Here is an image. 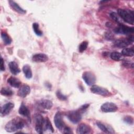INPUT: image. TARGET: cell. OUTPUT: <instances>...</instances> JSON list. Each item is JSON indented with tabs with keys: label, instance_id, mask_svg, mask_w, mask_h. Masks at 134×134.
<instances>
[{
	"label": "cell",
	"instance_id": "1",
	"mask_svg": "<svg viewBox=\"0 0 134 134\" xmlns=\"http://www.w3.org/2000/svg\"><path fill=\"white\" fill-rule=\"evenodd\" d=\"M24 126V120L19 117H16L9 121L6 124L5 129L8 132H14L22 129Z\"/></svg>",
	"mask_w": 134,
	"mask_h": 134
},
{
	"label": "cell",
	"instance_id": "2",
	"mask_svg": "<svg viewBox=\"0 0 134 134\" xmlns=\"http://www.w3.org/2000/svg\"><path fill=\"white\" fill-rule=\"evenodd\" d=\"M117 14L124 21L129 24L133 25L134 14L132 10L120 8L117 10Z\"/></svg>",
	"mask_w": 134,
	"mask_h": 134
},
{
	"label": "cell",
	"instance_id": "3",
	"mask_svg": "<svg viewBox=\"0 0 134 134\" xmlns=\"http://www.w3.org/2000/svg\"><path fill=\"white\" fill-rule=\"evenodd\" d=\"M133 42V36H130L127 38H122L116 40L114 42V46L117 48H126V47L132 43Z\"/></svg>",
	"mask_w": 134,
	"mask_h": 134
},
{
	"label": "cell",
	"instance_id": "4",
	"mask_svg": "<svg viewBox=\"0 0 134 134\" xmlns=\"http://www.w3.org/2000/svg\"><path fill=\"white\" fill-rule=\"evenodd\" d=\"M82 111L80 109L71 110L66 114V116L69 120L73 124H77L82 119Z\"/></svg>",
	"mask_w": 134,
	"mask_h": 134
},
{
	"label": "cell",
	"instance_id": "5",
	"mask_svg": "<svg viewBox=\"0 0 134 134\" xmlns=\"http://www.w3.org/2000/svg\"><path fill=\"white\" fill-rule=\"evenodd\" d=\"M134 28L133 27H129L126 26L122 24H119V25L115 28L114 32L117 34L127 35H130L133 33Z\"/></svg>",
	"mask_w": 134,
	"mask_h": 134
},
{
	"label": "cell",
	"instance_id": "6",
	"mask_svg": "<svg viewBox=\"0 0 134 134\" xmlns=\"http://www.w3.org/2000/svg\"><path fill=\"white\" fill-rule=\"evenodd\" d=\"M35 122V130L38 133L43 132V125L44 123V118L40 114H36L34 117Z\"/></svg>",
	"mask_w": 134,
	"mask_h": 134
},
{
	"label": "cell",
	"instance_id": "7",
	"mask_svg": "<svg viewBox=\"0 0 134 134\" xmlns=\"http://www.w3.org/2000/svg\"><path fill=\"white\" fill-rule=\"evenodd\" d=\"M82 79L88 86L93 85L96 80L95 74L91 71H85L82 74Z\"/></svg>",
	"mask_w": 134,
	"mask_h": 134
},
{
	"label": "cell",
	"instance_id": "8",
	"mask_svg": "<svg viewBox=\"0 0 134 134\" xmlns=\"http://www.w3.org/2000/svg\"><path fill=\"white\" fill-rule=\"evenodd\" d=\"M90 90L92 93L95 94H97V95H99L103 96H109L111 95L110 92L108 90H107L104 87H103L98 85H92Z\"/></svg>",
	"mask_w": 134,
	"mask_h": 134
},
{
	"label": "cell",
	"instance_id": "9",
	"mask_svg": "<svg viewBox=\"0 0 134 134\" xmlns=\"http://www.w3.org/2000/svg\"><path fill=\"white\" fill-rule=\"evenodd\" d=\"M53 120L56 128L60 131H62L64 128L66 126V125H65L63 121L61 113L59 111H58L55 114Z\"/></svg>",
	"mask_w": 134,
	"mask_h": 134
},
{
	"label": "cell",
	"instance_id": "10",
	"mask_svg": "<svg viewBox=\"0 0 134 134\" xmlns=\"http://www.w3.org/2000/svg\"><path fill=\"white\" fill-rule=\"evenodd\" d=\"M117 106L111 102H106L104 103L100 107V109L104 113H113L118 110Z\"/></svg>",
	"mask_w": 134,
	"mask_h": 134
},
{
	"label": "cell",
	"instance_id": "11",
	"mask_svg": "<svg viewBox=\"0 0 134 134\" xmlns=\"http://www.w3.org/2000/svg\"><path fill=\"white\" fill-rule=\"evenodd\" d=\"M14 107V104L13 103L8 102L4 104L1 109V116L2 117L5 116L9 114Z\"/></svg>",
	"mask_w": 134,
	"mask_h": 134
},
{
	"label": "cell",
	"instance_id": "12",
	"mask_svg": "<svg viewBox=\"0 0 134 134\" xmlns=\"http://www.w3.org/2000/svg\"><path fill=\"white\" fill-rule=\"evenodd\" d=\"M30 92V87L27 84H23L19 87L18 91V95L22 98L26 97Z\"/></svg>",
	"mask_w": 134,
	"mask_h": 134
},
{
	"label": "cell",
	"instance_id": "13",
	"mask_svg": "<svg viewBox=\"0 0 134 134\" xmlns=\"http://www.w3.org/2000/svg\"><path fill=\"white\" fill-rule=\"evenodd\" d=\"M91 128L84 123L80 124L77 127L76 133L78 134H86L91 132Z\"/></svg>",
	"mask_w": 134,
	"mask_h": 134
},
{
	"label": "cell",
	"instance_id": "14",
	"mask_svg": "<svg viewBox=\"0 0 134 134\" xmlns=\"http://www.w3.org/2000/svg\"><path fill=\"white\" fill-rule=\"evenodd\" d=\"M37 105L43 109H50L53 106L52 102L49 99H41L38 101Z\"/></svg>",
	"mask_w": 134,
	"mask_h": 134
},
{
	"label": "cell",
	"instance_id": "15",
	"mask_svg": "<svg viewBox=\"0 0 134 134\" xmlns=\"http://www.w3.org/2000/svg\"><path fill=\"white\" fill-rule=\"evenodd\" d=\"M10 7L16 13L20 14H25L26 13V10L21 8L17 3L13 1H8Z\"/></svg>",
	"mask_w": 134,
	"mask_h": 134
},
{
	"label": "cell",
	"instance_id": "16",
	"mask_svg": "<svg viewBox=\"0 0 134 134\" xmlns=\"http://www.w3.org/2000/svg\"><path fill=\"white\" fill-rule=\"evenodd\" d=\"M48 55L44 53H36L32 55V60L35 62H44L48 60Z\"/></svg>",
	"mask_w": 134,
	"mask_h": 134
},
{
	"label": "cell",
	"instance_id": "17",
	"mask_svg": "<svg viewBox=\"0 0 134 134\" xmlns=\"http://www.w3.org/2000/svg\"><path fill=\"white\" fill-rule=\"evenodd\" d=\"M18 113L21 116L30 119V112L28 107L24 104L21 103L18 110Z\"/></svg>",
	"mask_w": 134,
	"mask_h": 134
},
{
	"label": "cell",
	"instance_id": "18",
	"mask_svg": "<svg viewBox=\"0 0 134 134\" xmlns=\"http://www.w3.org/2000/svg\"><path fill=\"white\" fill-rule=\"evenodd\" d=\"M9 69L10 72L14 75H17L19 74L21 70L19 69L18 64L15 61H11L8 64Z\"/></svg>",
	"mask_w": 134,
	"mask_h": 134
},
{
	"label": "cell",
	"instance_id": "19",
	"mask_svg": "<svg viewBox=\"0 0 134 134\" xmlns=\"http://www.w3.org/2000/svg\"><path fill=\"white\" fill-rule=\"evenodd\" d=\"M7 83L12 86L15 88H18L21 86V82L18 79L14 76H10L7 79Z\"/></svg>",
	"mask_w": 134,
	"mask_h": 134
},
{
	"label": "cell",
	"instance_id": "20",
	"mask_svg": "<svg viewBox=\"0 0 134 134\" xmlns=\"http://www.w3.org/2000/svg\"><path fill=\"white\" fill-rule=\"evenodd\" d=\"M96 125L98 128L104 132L107 133H111L114 132V130L112 129L111 127H110V126H107L101 122H96Z\"/></svg>",
	"mask_w": 134,
	"mask_h": 134
},
{
	"label": "cell",
	"instance_id": "21",
	"mask_svg": "<svg viewBox=\"0 0 134 134\" xmlns=\"http://www.w3.org/2000/svg\"><path fill=\"white\" fill-rule=\"evenodd\" d=\"M23 71L25 74V77L28 79H30L32 76V73L31 69L28 64H25L23 67Z\"/></svg>",
	"mask_w": 134,
	"mask_h": 134
},
{
	"label": "cell",
	"instance_id": "22",
	"mask_svg": "<svg viewBox=\"0 0 134 134\" xmlns=\"http://www.w3.org/2000/svg\"><path fill=\"white\" fill-rule=\"evenodd\" d=\"M49 130L50 131L53 132L54 129L52 126V124L49 120V119L48 117H46L44 118V123L43 125V130Z\"/></svg>",
	"mask_w": 134,
	"mask_h": 134
},
{
	"label": "cell",
	"instance_id": "23",
	"mask_svg": "<svg viewBox=\"0 0 134 134\" xmlns=\"http://www.w3.org/2000/svg\"><path fill=\"white\" fill-rule=\"evenodd\" d=\"M1 94L3 96L9 97L12 96L14 94V92L9 87H2L1 90Z\"/></svg>",
	"mask_w": 134,
	"mask_h": 134
},
{
	"label": "cell",
	"instance_id": "24",
	"mask_svg": "<svg viewBox=\"0 0 134 134\" xmlns=\"http://www.w3.org/2000/svg\"><path fill=\"white\" fill-rule=\"evenodd\" d=\"M1 37L5 44L8 45L10 44L12 42V39L10 37V36L5 32H1Z\"/></svg>",
	"mask_w": 134,
	"mask_h": 134
},
{
	"label": "cell",
	"instance_id": "25",
	"mask_svg": "<svg viewBox=\"0 0 134 134\" xmlns=\"http://www.w3.org/2000/svg\"><path fill=\"white\" fill-rule=\"evenodd\" d=\"M121 54L125 57H133L134 54L133 50L131 48H124L121 51Z\"/></svg>",
	"mask_w": 134,
	"mask_h": 134
},
{
	"label": "cell",
	"instance_id": "26",
	"mask_svg": "<svg viewBox=\"0 0 134 134\" xmlns=\"http://www.w3.org/2000/svg\"><path fill=\"white\" fill-rule=\"evenodd\" d=\"M110 58L116 61H119L122 60V55L118 52H113L110 54Z\"/></svg>",
	"mask_w": 134,
	"mask_h": 134
},
{
	"label": "cell",
	"instance_id": "27",
	"mask_svg": "<svg viewBox=\"0 0 134 134\" xmlns=\"http://www.w3.org/2000/svg\"><path fill=\"white\" fill-rule=\"evenodd\" d=\"M32 28L35 34L38 36H41L42 35V31L40 29L39 24L37 23H35L32 24Z\"/></svg>",
	"mask_w": 134,
	"mask_h": 134
},
{
	"label": "cell",
	"instance_id": "28",
	"mask_svg": "<svg viewBox=\"0 0 134 134\" xmlns=\"http://www.w3.org/2000/svg\"><path fill=\"white\" fill-rule=\"evenodd\" d=\"M88 42L87 41H83L81 43L79 47V51L80 52H84L87 48Z\"/></svg>",
	"mask_w": 134,
	"mask_h": 134
},
{
	"label": "cell",
	"instance_id": "29",
	"mask_svg": "<svg viewBox=\"0 0 134 134\" xmlns=\"http://www.w3.org/2000/svg\"><path fill=\"white\" fill-rule=\"evenodd\" d=\"M110 16L111 17V18L114 20L115 21L117 22L119 24H121L120 23V19H119V15H118V14L116 12H111L110 14Z\"/></svg>",
	"mask_w": 134,
	"mask_h": 134
},
{
	"label": "cell",
	"instance_id": "30",
	"mask_svg": "<svg viewBox=\"0 0 134 134\" xmlns=\"http://www.w3.org/2000/svg\"><path fill=\"white\" fill-rule=\"evenodd\" d=\"M122 65L125 68H133V63L129 60H124L122 62Z\"/></svg>",
	"mask_w": 134,
	"mask_h": 134
},
{
	"label": "cell",
	"instance_id": "31",
	"mask_svg": "<svg viewBox=\"0 0 134 134\" xmlns=\"http://www.w3.org/2000/svg\"><path fill=\"white\" fill-rule=\"evenodd\" d=\"M123 120L125 122L129 125H132L133 123V119L132 117L130 116H127L125 117L123 119Z\"/></svg>",
	"mask_w": 134,
	"mask_h": 134
},
{
	"label": "cell",
	"instance_id": "32",
	"mask_svg": "<svg viewBox=\"0 0 134 134\" xmlns=\"http://www.w3.org/2000/svg\"><path fill=\"white\" fill-rule=\"evenodd\" d=\"M56 95L58 97V99H59L60 100H65L66 99H67V97L66 95H63L61 92L59 90L57 91V93H56Z\"/></svg>",
	"mask_w": 134,
	"mask_h": 134
},
{
	"label": "cell",
	"instance_id": "33",
	"mask_svg": "<svg viewBox=\"0 0 134 134\" xmlns=\"http://www.w3.org/2000/svg\"><path fill=\"white\" fill-rule=\"evenodd\" d=\"M62 132L64 133H73V131H72L71 129L68 126H65L64 128V129L62 131Z\"/></svg>",
	"mask_w": 134,
	"mask_h": 134
},
{
	"label": "cell",
	"instance_id": "34",
	"mask_svg": "<svg viewBox=\"0 0 134 134\" xmlns=\"http://www.w3.org/2000/svg\"><path fill=\"white\" fill-rule=\"evenodd\" d=\"M1 71H4L5 70V65H4V61L2 58H1Z\"/></svg>",
	"mask_w": 134,
	"mask_h": 134
},
{
	"label": "cell",
	"instance_id": "35",
	"mask_svg": "<svg viewBox=\"0 0 134 134\" xmlns=\"http://www.w3.org/2000/svg\"><path fill=\"white\" fill-rule=\"evenodd\" d=\"M89 104H84V105H83L81 107H80V108L79 109L81 111H82V112L84 111V110H85L88 107H89Z\"/></svg>",
	"mask_w": 134,
	"mask_h": 134
},
{
	"label": "cell",
	"instance_id": "36",
	"mask_svg": "<svg viewBox=\"0 0 134 134\" xmlns=\"http://www.w3.org/2000/svg\"><path fill=\"white\" fill-rule=\"evenodd\" d=\"M105 37H106V38L108 39V40H111V39H113V36H112V35L110 32L106 33Z\"/></svg>",
	"mask_w": 134,
	"mask_h": 134
},
{
	"label": "cell",
	"instance_id": "37",
	"mask_svg": "<svg viewBox=\"0 0 134 134\" xmlns=\"http://www.w3.org/2000/svg\"><path fill=\"white\" fill-rule=\"evenodd\" d=\"M46 86L48 88H51V84L50 83H47L46 84Z\"/></svg>",
	"mask_w": 134,
	"mask_h": 134
}]
</instances>
